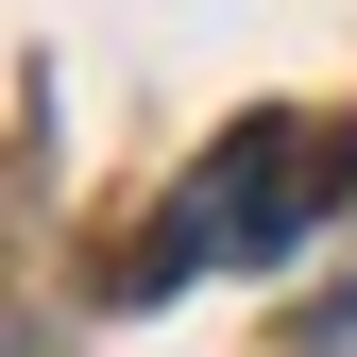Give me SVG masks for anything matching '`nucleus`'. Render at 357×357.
Wrapping results in <instances>:
<instances>
[{
	"label": "nucleus",
	"instance_id": "obj_1",
	"mask_svg": "<svg viewBox=\"0 0 357 357\" xmlns=\"http://www.w3.org/2000/svg\"><path fill=\"white\" fill-rule=\"evenodd\" d=\"M357 188V153H324L306 137V119H238V137H221L188 188L153 204V238H137V273L119 289H188V273H255V255H289L306 221H324Z\"/></svg>",
	"mask_w": 357,
	"mask_h": 357
}]
</instances>
